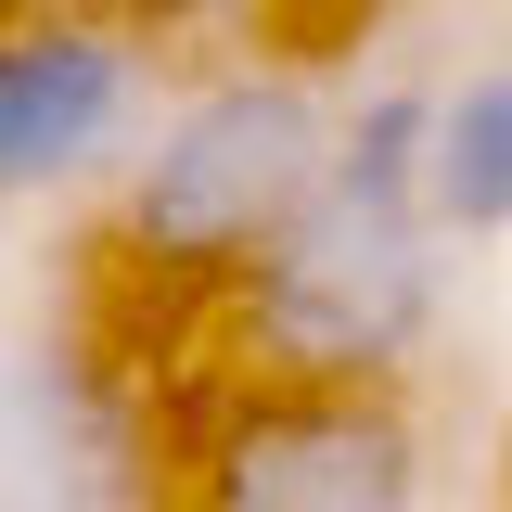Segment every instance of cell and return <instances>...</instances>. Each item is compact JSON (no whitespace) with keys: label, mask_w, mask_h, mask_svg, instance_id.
<instances>
[{"label":"cell","mask_w":512,"mask_h":512,"mask_svg":"<svg viewBox=\"0 0 512 512\" xmlns=\"http://www.w3.org/2000/svg\"><path fill=\"white\" fill-rule=\"evenodd\" d=\"M320 154H333V103L295 64H231L192 103L154 116V141L128 154L116 192V269L154 295H231L256 269V244L308 205Z\"/></svg>","instance_id":"7a4b0ae2"},{"label":"cell","mask_w":512,"mask_h":512,"mask_svg":"<svg viewBox=\"0 0 512 512\" xmlns=\"http://www.w3.org/2000/svg\"><path fill=\"white\" fill-rule=\"evenodd\" d=\"M423 410L397 384L231 372L167 423V512H423Z\"/></svg>","instance_id":"3957f363"},{"label":"cell","mask_w":512,"mask_h":512,"mask_svg":"<svg viewBox=\"0 0 512 512\" xmlns=\"http://www.w3.org/2000/svg\"><path fill=\"white\" fill-rule=\"evenodd\" d=\"M423 128L436 90H372L333 116L308 205L256 244V269L218 295L244 372L269 384H397L448 308V231L423 205Z\"/></svg>","instance_id":"6da1fadb"},{"label":"cell","mask_w":512,"mask_h":512,"mask_svg":"<svg viewBox=\"0 0 512 512\" xmlns=\"http://www.w3.org/2000/svg\"><path fill=\"white\" fill-rule=\"evenodd\" d=\"M141 128V52L116 26H0V205L64 192L90 167H116Z\"/></svg>","instance_id":"5b68a950"},{"label":"cell","mask_w":512,"mask_h":512,"mask_svg":"<svg viewBox=\"0 0 512 512\" xmlns=\"http://www.w3.org/2000/svg\"><path fill=\"white\" fill-rule=\"evenodd\" d=\"M423 205H436L448 244H500V231H512V52L436 90V128H423Z\"/></svg>","instance_id":"8992f818"},{"label":"cell","mask_w":512,"mask_h":512,"mask_svg":"<svg viewBox=\"0 0 512 512\" xmlns=\"http://www.w3.org/2000/svg\"><path fill=\"white\" fill-rule=\"evenodd\" d=\"M0 512H167V423L103 346H0Z\"/></svg>","instance_id":"277c9868"}]
</instances>
